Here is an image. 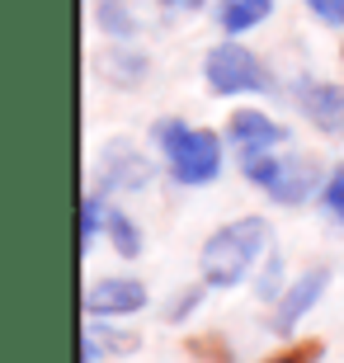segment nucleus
Here are the masks:
<instances>
[{
	"label": "nucleus",
	"instance_id": "nucleus-12",
	"mask_svg": "<svg viewBox=\"0 0 344 363\" xmlns=\"http://www.w3.org/2000/svg\"><path fill=\"white\" fill-rule=\"evenodd\" d=\"M278 0H217V28H222L226 38H245V33H255V28L265 24L269 14H274Z\"/></svg>",
	"mask_w": 344,
	"mask_h": 363
},
{
	"label": "nucleus",
	"instance_id": "nucleus-21",
	"mask_svg": "<svg viewBox=\"0 0 344 363\" xmlns=\"http://www.w3.org/2000/svg\"><path fill=\"white\" fill-rule=\"evenodd\" d=\"M265 363H311V354H278V359H265Z\"/></svg>",
	"mask_w": 344,
	"mask_h": 363
},
{
	"label": "nucleus",
	"instance_id": "nucleus-11",
	"mask_svg": "<svg viewBox=\"0 0 344 363\" xmlns=\"http://www.w3.org/2000/svg\"><path fill=\"white\" fill-rule=\"evenodd\" d=\"M90 14L104 38L133 43L142 33V0H90Z\"/></svg>",
	"mask_w": 344,
	"mask_h": 363
},
{
	"label": "nucleus",
	"instance_id": "nucleus-16",
	"mask_svg": "<svg viewBox=\"0 0 344 363\" xmlns=\"http://www.w3.org/2000/svg\"><path fill=\"white\" fill-rule=\"evenodd\" d=\"M85 335H90V340H94V345H99L104 354H133L137 345H142V340H137L133 330H113V325L90 321V316H85Z\"/></svg>",
	"mask_w": 344,
	"mask_h": 363
},
{
	"label": "nucleus",
	"instance_id": "nucleus-18",
	"mask_svg": "<svg viewBox=\"0 0 344 363\" xmlns=\"http://www.w3.org/2000/svg\"><path fill=\"white\" fill-rule=\"evenodd\" d=\"M203 293H208V283H194V288H179V293H174V302L165 307V321H170V325L189 321V316H194V311L203 307Z\"/></svg>",
	"mask_w": 344,
	"mask_h": 363
},
{
	"label": "nucleus",
	"instance_id": "nucleus-6",
	"mask_svg": "<svg viewBox=\"0 0 344 363\" xmlns=\"http://www.w3.org/2000/svg\"><path fill=\"white\" fill-rule=\"evenodd\" d=\"M151 293L146 283L133 279V274H109V279H90L85 293H80V311L90 321H123V316H137L146 311Z\"/></svg>",
	"mask_w": 344,
	"mask_h": 363
},
{
	"label": "nucleus",
	"instance_id": "nucleus-13",
	"mask_svg": "<svg viewBox=\"0 0 344 363\" xmlns=\"http://www.w3.org/2000/svg\"><path fill=\"white\" fill-rule=\"evenodd\" d=\"M104 236H109V245H113V255H123V259H142L146 236H142V227H137V222L123 213V208H109V227H104Z\"/></svg>",
	"mask_w": 344,
	"mask_h": 363
},
{
	"label": "nucleus",
	"instance_id": "nucleus-14",
	"mask_svg": "<svg viewBox=\"0 0 344 363\" xmlns=\"http://www.w3.org/2000/svg\"><path fill=\"white\" fill-rule=\"evenodd\" d=\"M109 227V203H104V189H90L80 199V255L99 241V231Z\"/></svg>",
	"mask_w": 344,
	"mask_h": 363
},
{
	"label": "nucleus",
	"instance_id": "nucleus-19",
	"mask_svg": "<svg viewBox=\"0 0 344 363\" xmlns=\"http://www.w3.org/2000/svg\"><path fill=\"white\" fill-rule=\"evenodd\" d=\"M306 14L326 28H344V0H302Z\"/></svg>",
	"mask_w": 344,
	"mask_h": 363
},
{
	"label": "nucleus",
	"instance_id": "nucleus-3",
	"mask_svg": "<svg viewBox=\"0 0 344 363\" xmlns=\"http://www.w3.org/2000/svg\"><path fill=\"white\" fill-rule=\"evenodd\" d=\"M240 165V175L250 179L255 189H265V199L278 203V208H302L311 194H321L326 175H321V165L311 156H288V151H260V156H245Z\"/></svg>",
	"mask_w": 344,
	"mask_h": 363
},
{
	"label": "nucleus",
	"instance_id": "nucleus-10",
	"mask_svg": "<svg viewBox=\"0 0 344 363\" xmlns=\"http://www.w3.org/2000/svg\"><path fill=\"white\" fill-rule=\"evenodd\" d=\"M94 76L104 85H113V90H142L146 76H151V57L142 48H133V43L109 38V48L94 52Z\"/></svg>",
	"mask_w": 344,
	"mask_h": 363
},
{
	"label": "nucleus",
	"instance_id": "nucleus-1",
	"mask_svg": "<svg viewBox=\"0 0 344 363\" xmlns=\"http://www.w3.org/2000/svg\"><path fill=\"white\" fill-rule=\"evenodd\" d=\"M274 250V227H269L265 217H236V222H226L217 227L203 241L199 250V279L208 288H240V283L250 279L265 255Z\"/></svg>",
	"mask_w": 344,
	"mask_h": 363
},
{
	"label": "nucleus",
	"instance_id": "nucleus-15",
	"mask_svg": "<svg viewBox=\"0 0 344 363\" xmlns=\"http://www.w3.org/2000/svg\"><path fill=\"white\" fill-rule=\"evenodd\" d=\"M288 283L292 279H283V255H278V250H269L265 264L255 269V297H260V302H278Z\"/></svg>",
	"mask_w": 344,
	"mask_h": 363
},
{
	"label": "nucleus",
	"instance_id": "nucleus-7",
	"mask_svg": "<svg viewBox=\"0 0 344 363\" xmlns=\"http://www.w3.org/2000/svg\"><path fill=\"white\" fill-rule=\"evenodd\" d=\"M292 104L321 137H344V81L302 76L292 85Z\"/></svg>",
	"mask_w": 344,
	"mask_h": 363
},
{
	"label": "nucleus",
	"instance_id": "nucleus-2",
	"mask_svg": "<svg viewBox=\"0 0 344 363\" xmlns=\"http://www.w3.org/2000/svg\"><path fill=\"white\" fill-rule=\"evenodd\" d=\"M151 142H156L160 161H165L174 184L208 189V184L222 179L226 142L212 133V128H194V123H184V118H160V123H151Z\"/></svg>",
	"mask_w": 344,
	"mask_h": 363
},
{
	"label": "nucleus",
	"instance_id": "nucleus-5",
	"mask_svg": "<svg viewBox=\"0 0 344 363\" xmlns=\"http://www.w3.org/2000/svg\"><path fill=\"white\" fill-rule=\"evenodd\" d=\"M156 179V165L142 147H133L128 137H113L99 147V161H94V184L104 194H142L146 184Z\"/></svg>",
	"mask_w": 344,
	"mask_h": 363
},
{
	"label": "nucleus",
	"instance_id": "nucleus-17",
	"mask_svg": "<svg viewBox=\"0 0 344 363\" xmlns=\"http://www.w3.org/2000/svg\"><path fill=\"white\" fill-rule=\"evenodd\" d=\"M316 199H321V208H326V217L344 227V161L326 170V184H321Z\"/></svg>",
	"mask_w": 344,
	"mask_h": 363
},
{
	"label": "nucleus",
	"instance_id": "nucleus-8",
	"mask_svg": "<svg viewBox=\"0 0 344 363\" xmlns=\"http://www.w3.org/2000/svg\"><path fill=\"white\" fill-rule=\"evenodd\" d=\"M331 293V269L326 264H311V269H302L297 279L283 288V297L274 302V335H297V325L316 311V302Z\"/></svg>",
	"mask_w": 344,
	"mask_h": 363
},
{
	"label": "nucleus",
	"instance_id": "nucleus-4",
	"mask_svg": "<svg viewBox=\"0 0 344 363\" xmlns=\"http://www.w3.org/2000/svg\"><path fill=\"white\" fill-rule=\"evenodd\" d=\"M203 85L217 99H245V94H269L274 90V71L260 62L255 48H245L240 38L212 43L203 57Z\"/></svg>",
	"mask_w": 344,
	"mask_h": 363
},
{
	"label": "nucleus",
	"instance_id": "nucleus-20",
	"mask_svg": "<svg viewBox=\"0 0 344 363\" xmlns=\"http://www.w3.org/2000/svg\"><path fill=\"white\" fill-rule=\"evenodd\" d=\"M156 5H160L165 14H199L208 0H156Z\"/></svg>",
	"mask_w": 344,
	"mask_h": 363
},
{
	"label": "nucleus",
	"instance_id": "nucleus-22",
	"mask_svg": "<svg viewBox=\"0 0 344 363\" xmlns=\"http://www.w3.org/2000/svg\"><path fill=\"white\" fill-rule=\"evenodd\" d=\"M340 52H344V48H340Z\"/></svg>",
	"mask_w": 344,
	"mask_h": 363
},
{
	"label": "nucleus",
	"instance_id": "nucleus-9",
	"mask_svg": "<svg viewBox=\"0 0 344 363\" xmlns=\"http://www.w3.org/2000/svg\"><path fill=\"white\" fill-rule=\"evenodd\" d=\"M288 128L278 118H269L265 108H236L231 118H226V147L236 151V161L245 156H260V151H278L288 147Z\"/></svg>",
	"mask_w": 344,
	"mask_h": 363
}]
</instances>
